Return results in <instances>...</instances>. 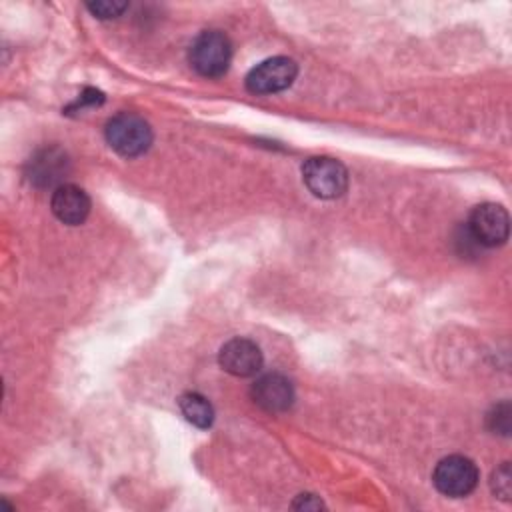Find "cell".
Here are the masks:
<instances>
[{"label":"cell","instance_id":"cell-11","mask_svg":"<svg viewBox=\"0 0 512 512\" xmlns=\"http://www.w3.org/2000/svg\"><path fill=\"white\" fill-rule=\"evenodd\" d=\"M178 406L180 412L184 414V418L194 424L196 428H210L214 422V410L210 406V402L198 394V392H184L178 398Z\"/></svg>","mask_w":512,"mask_h":512},{"label":"cell","instance_id":"cell-7","mask_svg":"<svg viewBox=\"0 0 512 512\" xmlns=\"http://www.w3.org/2000/svg\"><path fill=\"white\" fill-rule=\"evenodd\" d=\"M220 366L232 376H254L262 368V352L256 342L248 338H232L218 352Z\"/></svg>","mask_w":512,"mask_h":512},{"label":"cell","instance_id":"cell-14","mask_svg":"<svg viewBox=\"0 0 512 512\" xmlns=\"http://www.w3.org/2000/svg\"><path fill=\"white\" fill-rule=\"evenodd\" d=\"M86 8H88L96 18L106 20V18H116V16H120V14L128 8V4H126V2H90V4H86Z\"/></svg>","mask_w":512,"mask_h":512},{"label":"cell","instance_id":"cell-9","mask_svg":"<svg viewBox=\"0 0 512 512\" xmlns=\"http://www.w3.org/2000/svg\"><path fill=\"white\" fill-rule=\"evenodd\" d=\"M50 206H52L54 216L60 222H64L68 226H78L88 218L92 204H90L88 194L82 188H78L74 184H60L52 192Z\"/></svg>","mask_w":512,"mask_h":512},{"label":"cell","instance_id":"cell-5","mask_svg":"<svg viewBox=\"0 0 512 512\" xmlns=\"http://www.w3.org/2000/svg\"><path fill=\"white\" fill-rule=\"evenodd\" d=\"M466 232L476 244L486 246V248L504 244L508 240V232H510V218H508L506 208L500 204H494V202L478 204L470 212Z\"/></svg>","mask_w":512,"mask_h":512},{"label":"cell","instance_id":"cell-1","mask_svg":"<svg viewBox=\"0 0 512 512\" xmlns=\"http://www.w3.org/2000/svg\"><path fill=\"white\" fill-rule=\"evenodd\" d=\"M232 58V44L228 36L220 30H204L200 32L188 50L190 66L206 78L222 76Z\"/></svg>","mask_w":512,"mask_h":512},{"label":"cell","instance_id":"cell-8","mask_svg":"<svg viewBox=\"0 0 512 512\" xmlns=\"http://www.w3.org/2000/svg\"><path fill=\"white\" fill-rule=\"evenodd\" d=\"M252 400L266 412H284L294 402L292 382L282 374H264L252 384Z\"/></svg>","mask_w":512,"mask_h":512},{"label":"cell","instance_id":"cell-13","mask_svg":"<svg viewBox=\"0 0 512 512\" xmlns=\"http://www.w3.org/2000/svg\"><path fill=\"white\" fill-rule=\"evenodd\" d=\"M510 414H512V410H510L508 402H502V404L494 406L492 412L488 414L490 430L508 436V432H510Z\"/></svg>","mask_w":512,"mask_h":512},{"label":"cell","instance_id":"cell-3","mask_svg":"<svg viewBox=\"0 0 512 512\" xmlns=\"http://www.w3.org/2000/svg\"><path fill=\"white\" fill-rule=\"evenodd\" d=\"M302 180L316 198L332 200L346 192L348 170L336 158L312 156L302 164Z\"/></svg>","mask_w":512,"mask_h":512},{"label":"cell","instance_id":"cell-12","mask_svg":"<svg viewBox=\"0 0 512 512\" xmlns=\"http://www.w3.org/2000/svg\"><path fill=\"white\" fill-rule=\"evenodd\" d=\"M492 492L502 498V500H510L512 494V474H510V464L504 462L500 468H496L492 472Z\"/></svg>","mask_w":512,"mask_h":512},{"label":"cell","instance_id":"cell-10","mask_svg":"<svg viewBox=\"0 0 512 512\" xmlns=\"http://www.w3.org/2000/svg\"><path fill=\"white\" fill-rule=\"evenodd\" d=\"M66 172L68 160L60 148H44L28 162V178L36 186H54Z\"/></svg>","mask_w":512,"mask_h":512},{"label":"cell","instance_id":"cell-4","mask_svg":"<svg viewBox=\"0 0 512 512\" xmlns=\"http://www.w3.org/2000/svg\"><path fill=\"white\" fill-rule=\"evenodd\" d=\"M478 480H480L478 466L462 454H452L442 458L432 472V482L436 490L450 498L468 496L476 488Z\"/></svg>","mask_w":512,"mask_h":512},{"label":"cell","instance_id":"cell-15","mask_svg":"<svg viewBox=\"0 0 512 512\" xmlns=\"http://www.w3.org/2000/svg\"><path fill=\"white\" fill-rule=\"evenodd\" d=\"M324 504L314 496V494H300L298 496V500L294 502V508H304V510H318V508H322Z\"/></svg>","mask_w":512,"mask_h":512},{"label":"cell","instance_id":"cell-6","mask_svg":"<svg viewBox=\"0 0 512 512\" xmlns=\"http://www.w3.org/2000/svg\"><path fill=\"white\" fill-rule=\"evenodd\" d=\"M298 74V66L292 58L274 56L256 64L246 76V88L252 94H274L286 90Z\"/></svg>","mask_w":512,"mask_h":512},{"label":"cell","instance_id":"cell-2","mask_svg":"<svg viewBox=\"0 0 512 512\" xmlns=\"http://www.w3.org/2000/svg\"><path fill=\"white\" fill-rule=\"evenodd\" d=\"M106 142L120 156L134 158L150 148L152 130L142 116L134 112H120L106 124Z\"/></svg>","mask_w":512,"mask_h":512}]
</instances>
